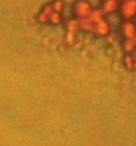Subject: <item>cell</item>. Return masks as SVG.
<instances>
[{
    "instance_id": "4",
    "label": "cell",
    "mask_w": 136,
    "mask_h": 146,
    "mask_svg": "<svg viewBox=\"0 0 136 146\" xmlns=\"http://www.w3.org/2000/svg\"><path fill=\"white\" fill-rule=\"evenodd\" d=\"M92 32H95L97 36H107L110 34V24L105 22L104 19H101L100 22H97L93 26Z\"/></svg>"
},
{
    "instance_id": "5",
    "label": "cell",
    "mask_w": 136,
    "mask_h": 146,
    "mask_svg": "<svg viewBox=\"0 0 136 146\" xmlns=\"http://www.w3.org/2000/svg\"><path fill=\"white\" fill-rule=\"evenodd\" d=\"M119 0H103L101 3V11L103 13H112L119 7Z\"/></svg>"
},
{
    "instance_id": "12",
    "label": "cell",
    "mask_w": 136,
    "mask_h": 146,
    "mask_svg": "<svg viewBox=\"0 0 136 146\" xmlns=\"http://www.w3.org/2000/svg\"><path fill=\"white\" fill-rule=\"evenodd\" d=\"M133 60L131 59V56H127L125 58V64H127V67L128 68H133Z\"/></svg>"
},
{
    "instance_id": "8",
    "label": "cell",
    "mask_w": 136,
    "mask_h": 146,
    "mask_svg": "<svg viewBox=\"0 0 136 146\" xmlns=\"http://www.w3.org/2000/svg\"><path fill=\"white\" fill-rule=\"evenodd\" d=\"M48 23H51V24H60L62 23V15H60V12H56V11H52L51 12V15H49L48 18Z\"/></svg>"
},
{
    "instance_id": "10",
    "label": "cell",
    "mask_w": 136,
    "mask_h": 146,
    "mask_svg": "<svg viewBox=\"0 0 136 146\" xmlns=\"http://www.w3.org/2000/svg\"><path fill=\"white\" fill-rule=\"evenodd\" d=\"M135 47H136L135 39H125V42H124V50H125L127 52H131Z\"/></svg>"
},
{
    "instance_id": "13",
    "label": "cell",
    "mask_w": 136,
    "mask_h": 146,
    "mask_svg": "<svg viewBox=\"0 0 136 146\" xmlns=\"http://www.w3.org/2000/svg\"><path fill=\"white\" fill-rule=\"evenodd\" d=\"M135 42H136V38H135Z\"/></svg>"
},
{
    "instance_id": "1",
    "label": "cell",
    "mask_w": 136,
    "mask_h": 146,
    "mask_svg": "<svg viewBox=\"0 0 136 146\" xmlns=\"http://www.w3.org/2000/svg\"><path fill=\"white\" fill-rule=\"evenodd\" d=\"M120 13L125 20L136 16V0H123L120 4Z\"/></svg>"
},
{
    "instance_id": "7",
    "label": "cell",
    "mask_w": 136,
    "mask_h": 146,
    "mask_svg": "<svg viewBox=\"0 0 136 146\" xmlns=\"http://www.w3.org/2000/svg\"><path fill=\"white\" fill-rule=\"evenodd\" d=\"M87 18L89 19V22L92 23L93 26H95L97 22H100L101 19H104V18H103V11H99V9H92V11H91V13L88 15Z\"/></svg>"
},
{
    "instance_id": "11",
    "label": "cell",
    "mask_w": 136,
    "mask_h": 146,
    "mask_svg": "<svg viewBox=\"0 0 136 146\" xmlns=\"http://www.w3.org/2000/svg\"><path fill=\"white\" fill-rule=\"evenodd\" d=\"M79 28V20H70L68 22V26H67V30L68 31H74Z\"/></svg>"
},
{
    "instance_id": "9",
    "label": "cell",
    "mask_w": 136,
    "mask_h": 146,
    "mask_svg": "<svg viewBox=\"0 0 136 146\" xmlns=\"http://www.w3.org/2000/svg\"><path fill=\"white\" fill-rule=\"evenodd\" d=\"M51 5H52L53 11H56V12H62L63 9H64V7H66L64 1H62V0H55V1L51 3Z\"/></svg>"
},
{
    "instance_id": "6",
    "label": "cell",
    "mask_w": 136,
    "mask_h": 146,
    "mask_svg": "<svg viewBox=\"0 0 136 146\" xmlns=\"http://www.w3.org/2000/svg\"><path fill=\"white\" fill-rule=\"evenodd\" d=\"M53 11L52 5L51 4H47L45 7H44L43 9H41V12L39 13V16H37V19H39L40 23H48V18L49 15H51V12Z\"/></svg>"
},
{
    "instance_id": "3",
    "label": "cell",
    "mask_w": 136,
    "mask_h": 146,
    "mask_svg": "<svg viewBox=\"0 0 136 146\" xmlns=\"http://www.w3.org/2000/svg\"><path fill=\"white\" fill-rule=\"evenodd\" d=\"M122 34L125 39H135L136 38V26L132 22L127 20L122 24Z\"/></svg>"
},
{
    "instance_id": "2",
    "label": "cell",
    "mask_w": 136,
    "mask_h": 146,
    "mask_svg": "<svg viewBox=\"0 0 136 146\" xmlns=\"http://www.w3.org/2000/svg\"><path fill=\"white\" fill-rule=\"evenodd\" d=\"M92 11V7L87 0H78L74 4V12L78 19H84Z\"/></svg>"
}]
</instances>
